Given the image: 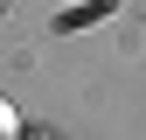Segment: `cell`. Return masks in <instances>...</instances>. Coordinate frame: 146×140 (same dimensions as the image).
I'll use <instances>...</instances> for the list:
<instances>
[{"label": "cell", "mask_w": 146, "mask_h": 140, "mask_svg": "<svg viewBox=\"0 0 146 140\" xmlns=\"http://www.w3.org/2000/svg\"><path fill=\"white\" fill-rule=\"evenodd\" d=\"M7 133H14V112H7V105H0V140H7Z\"/></svg>", "instance_id": "6da1fadb"}]
</instances>
